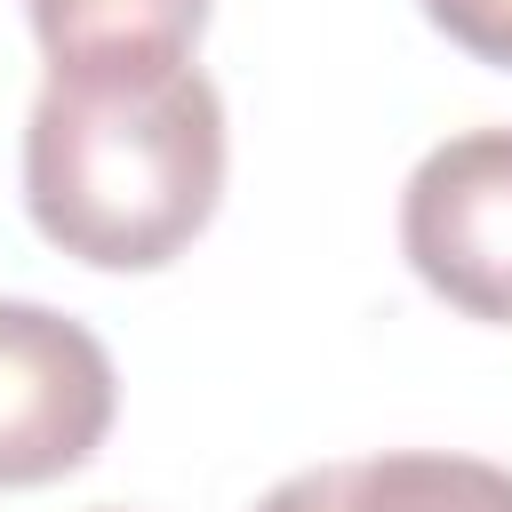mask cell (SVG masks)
<instances>
[{"instance_id": "obj_5", "label": "cell", "mask_w": 512, "mask_h": 512, "mask_svg": "<svg viewBox=\"0 0 512 512\" xmlns=\"http://www.w3.org/2000/svg\"><path fill=\"white\" fill-rule=\"evenodd\" d=\"M216 0H24L48 64H120V56H192Z\"/></svg>"}, {"instance_id": "obj_7", "label": "cell", "mask_w": 512, "mask_h": 512, "mask_svg": "<svg viewBox=\"0 0 512 512\" xmlns=\"http://www.w3.org/2000/svg\"><path fill=\"white\" fill-rule=\"evenodd\" d=\"M104 512H112V504H104Z\"/></svg>"}, {"instance_id": "obj_1", "label": "cell", "mask_w": 512, "mask_h": 512, "mask_svg": "<svg viewBox=\"0 0 512 512\" xmlns=\"http://www.w3.org/2000/svg\"><path fill=\"white\" fill-rule=\"evenodd\" d=\"M224 200V96L192 56L48 64L24 120V216L96 272L176 264Z\"/></svg>"}, {"instance_id": "obj_3", "label": "cell", "mask_w": 512, "mask_h": 512, "mask_svg": "<svg viewBox=\"0 0 512 512\" xmlns=\"http://www.w3.org/2000/svg\"><path fill=\"white\" fill-rule=\"evenodd\" d=\"M120 408L112 352L48 304L0 296V488H48L80 472Z\"/></svg>"}, {"instance_id": "obj_2", "label": "cell", "mask_w": 512, "mask_h": 512, "mask_svg": "<svg viewBox=\"0 0 512 512\" xmlns=\"http://www.w3.org/2000/svg\"><path fill=\"white\" fill-rule=\"evenodd\" d=\"M400 256L448 312L512 328V128H464L416 160Z\"/></svg>"}, {"instance_id": "obj_6", "label": "cell", "mask_w": 512, "mask_h": 512, "mask_svg": "<svg viewBox=\"0 0 512 512\" xmlns=\"http://www.w3.org/2000/svg\"><path fill=\"white\" fill-rule=\"evenodd\" d=\"M432 32H448L464 56L512 72V0H424Z\"/></svg>"}, {"instance_id": "obj_4", "label": "cell", "mask_w": 512, "mask_h": 512, "mask_svg": "<svg viewBox=\"0 0 512 512\" xmlns=\"http://www.w3.org/2000/svg\"><path fill=\"white\" fill-rule=\"evenodd\" d=\"M256 512H512V472L448 448H384L288 472L256 496Z\"/></svg>"}]
</instances>
